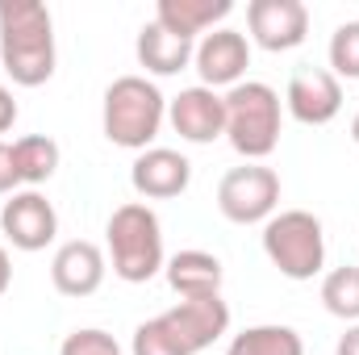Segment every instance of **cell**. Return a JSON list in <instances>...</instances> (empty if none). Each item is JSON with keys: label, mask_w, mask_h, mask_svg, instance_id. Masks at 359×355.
I'll use <instances>...</instances> for the list:
<instances>
[{"label": "cell", "mask_w": 359, "mask_h": 355, "mask_svg": "<svg viewBox=\"0 0 359 355\" xmlns=\"http://www.w3.org/2000/svg\"><path fill=\"white\" fill-rule=\"evenodd\" d=\"M0 67L17 88L55 76V21L38 0H0Z\"/></svg>", "instance_id": "obj_1"}, {"label": "cell", "mask_w": 359, "mask_h": 355, "mask_svg": "<svg viewBox=\"0 0 359 355\" xmlns=\"http://www.w3.org/2000/svg\"><path fill=\"white\" fill-rule=\"evenodd\" d=\"M104 243H109L113 276H121L126 284H147L168 267L163 226H159V213L147 201L117 205L104 222Z\"/></svg>", "instance_id": "obj_2"}, {"label": "cell", "mask_w": 359, "mask_h": 355, "mask_svg": "<svg viewBox=\"0 0 359 355\" xmlns=\"http://www.w3.org/2000/svg\"><path fill=\"white\" fill-rule=\"evenodd\" d=\"M163 121H168V96L147 76H117L104 88L100 126H104V138L113 147H126V151L142 155L159 138Z\"/></svg>", "instance_id": "obj_3"}, {"label": "cell", "mask_w": 359, "mask_h": 355, "mask_svg": "<svg viewBox=\"0 0 359 355\" xmlns=\"http://www.w3.org/2000/svg\"><path fill=\"white\" fill-rule=\"evenodd\" d=\"M280 92L264 80H243L226 92V138L247 163H264L280 147Z\"/></svg>", "instance_id": "obj_4"}, {"label": "cell", "mask_w": 359, "mask_h": 355, "mask_svg": "<svg viewBox=\"0 0 359 355\" xmlns=\"http://www.w3.org/2000/svg\"><path fill=\"white\" fill-rule=\"evenodd\" d=\"M264 255L288 280H313L326 267V230L309 209H280L264 222Z\"/></svg>", "instance_id": "obj_5"}, {"label": "cell", "mask_w": 359, "mask_h": 355, "mask_svg": "<svg viewBox=\"0 0 359 355\" xmlns=\"http://www.w3.org/2000/svg\"><path fill=\"white\" fill-rule=\"evenodd\" d=\"M280 205V176L264 163L230 168L217 184V209L234 226H259Z\"/></svg>", "instance_id": "obj_6"}, {"label": "cell", "mask_w": 359, "mask_h": 355, "mask_svg": "<svg viewBox=\"0 0 359 355\" xmlns=\"http://www.w3.org/2000/svg\"><path fill=\"white\" fill-rule=\"evenodd\" d=\"M0 234L17 247V251H46L59 234V213L55 205L38 192V188H25V192H13L0 209Z\"/></svg>", "instance_id": "obj_7"}, {"label": "cell", "mask_w": 359, "mask_h": 355, "mask_svg": "<svg viewBox=\"0 0 359 355\" xmlns=\"http://www.w3.org/2000/svg\"><path fill=\"white\" fill-rule=\"evenodd\" d=\"M163 326L176 335V343L188 355L213 347L222 335H230V305L217 297H184L180 305H172L168 314H159Z\"/></svg>", "instance_id": "obj_8"}, {"label": "cell", "mask_w": 359, "mask_h": 355, "mask_svg": "<svg viewBox=\"0 0 359 355\" xmlns=\"http://www.w3.org/2000/svg\"><path fill=\"white\" fill-rule=\"evenodd\" d=\"M192 67H196L201 84L213 88V92L243 84V76H247V67H251V42H247V34L226 29V25L213 29V34H205V38L196 42Z\"/></svg>", "instance_id": "obj_9"}, {"label": "cell", "mask_w": 359, "mask_h": 355, "mask_svg": "<svg viewBox=\"0 0 359 355\" xmlns=\"http://www.w3.org/2000/svg\"><path fill=\"white\" fill-rule=\"evenodd\" d=\"M168 121L192 147L217 142L226 134V96L205 88V84H192V88H184L180 96L168 100Z\"/></svg>", "instance_id": "obj_10"}, {"label": "cell", "mask_w": 359, "mask_h": 355, "mask_svg": "<svg viewBox=\"0 0 359 355\" xmlns=\"http://www.w3.org/2000/svg\"><path fill=\"white\" fill-rule=\"evenodd\" d=\"M247 25H251L255 46H264L271 55L297 51L309 34V8L301 0H251L247 4Z\"/></svg>", "instance_id": "obj_11"}, {"label": "cell", "mask_w": 359, "mask_h": 355, "mask_svg": "<svg viewBox=\"0 0 359 355\" xmlns=\"http://www.w3.org/2000/svg\"><path fill=\"white\" fill-rule=\"evenodd\" d=\"M284 109L301 126H330L343 109V84L330 76V67H301L284 88Z\"/></svg>", "instance_id": "obj_12"}, {"label": "cell", "mask_w": 359, "mask_h": 355, "mask_svg": "<svg viewBox=\"0 0 359 355\" xmlns=\"http://www.w3.org/2000/svg\"><path fill=\"white\" fill-rule=\"evenodd\" d=\"M130 184H134V192L147 196V201H172L180 192H188V184H192V163H188L180 151H172V147H151V151H142V155L134 159Z\"/></svg>", "instance_id": "obj_13"}, {"label": "cell", "mask_w": 359, "mask_h": 355, "mask_svg": "<svg viewBox=\"0 0 359 355\" xmlns=\"http://www.w3.org/2000/svg\"><path fill=\"white\" fill-rule=\"evenodd\" d=\"M104 272H109L104 251L96 243H88V239H72L50 260V284L63 297H92L104 284Z\"/></svg>", "instance_id": "obj_14"}, {"label": "cell", "mask_w": 359, "mask_h": 355, "mask_svg": "<svg viewBox=\"0 0 359 355\" xmlns=\"http://www.w3.org/2000/svg\"><path fill=\"white\" fill-rule=\"evenodd\" d=\"M134 51H138V63H142L151 76H180V72L192 63L196 42L172 34V29H168V25H159V21H147V25L138 29Z\"/></svg>", "instance_id": "obj_15"}, {"label": "cell", "mask_w": 359, "mask_h": 355, "mask_svg": "<svg viewBox=\"0 0 359 355\" xmlns=\"http://www.w3.org/2000/svg\"><path fill=\"white\" fill-rule=\"evenodd\" d=\"M230 13H234V0H159L155 4V21L192 42L222 29V21Z\"/></svg>", "instance_id": "obj_16"}, {"label": "cell", "mask_w": 359, "mask_h": 355, "mask_svg": "<svg viewBox=\"0 0 359 355\" xmlns=\"http://www.w3.org/2000/svg\"><path fill=\"white\" fill-rule=\"evenodd\" d=\"M168 284L176 288L180 297H217L222 293V280H226V267L217 255L209 251H180L168 260Z\"/></svg>", "instance_id": "obj_17"}, {"label": "cell", "mask_w": 359, "mask_h": 355, "mask_svg": "<svg viewBox=\"0 0 359 355\" xmlns=\"http://www.w3.org/2000/svg\"><path fill=\"white\" fill-rule=\"evenodd\" d=\"M13 163H17V180L21 184H46L59 172V142L50 134H25L13 142Z\"/></svg>", "instance_id": "obj_18"}, {"label": "cell", "mask_w": 359, "mask_h": 355, "mask_svg": "<svg viewBox=\"0 0 359 355\" xmlns=\"http://www.w3.org/2000/svg\"><path fill=\"white\" fill-rule=\"evenodd\" d=\"M226 355H305V343L292 326H280V322H268V326H247L230 339Z\"/></svg>", "instance_id": "obj_19"}, {"label": "cell", "mask_w": 359, "mask_h": 355, "mask_svg": "<svg viewBox=\"0 0 359 355\" xmlns=\"http://www.w3.org/2000/svg\"><path fill=\"white\" fill-rule=\"evenodd\" d=\"M322 305L343 318V322H359V267L343 264L322 276Z\"/></svg>", "instance_id": "obj_20"}, {"label": "cell", "mask_w": 359, "mask_h": 355, "mask_svg": "<svg viewBox=\"0 0 359 355\" xmlns=\"http://www.w3.org/2000/svg\"><path fill=\"white\" fill-rule=\"evenodd\" d=\"M330 76L334 80H359V21H343L330 34Z\"/></svg>", "instance_id": "obj_21"}, {"label": "cell", "mask_w": 359, "mask_h": 355, "mask_svg": "<svg viewBox=\"0 0 359 355\" xmlns=\"http://www.w3.org/2000/svg\"><path fill=\"white\" fill-rule=\"evenodd\" d=\"M130 355H188L184 347L176 343V335L163 326V318H151L134 330V347Z\"/></svg>", "instance_id": "obj_22"}, {"label": "cell", "mask_w": 359, "mask_h": 355, "mask_svg": "<svg viewBox=\"0 0 359 355\" xmlns=\"http://www.w3.org/2000/svg\"><path fill=\"white\" fill-rule=\"evenodd\" d=\"M59 355H121L117 339L109 330H96V326H84V330H72L63 339Z\"/></svg>", "instance_id": "obj_23"}, {"label": "cell", "mask_w": 359, "mask_h": 355, "mask_svg": "<svg viewBox=\"0 0 359 355\" xmlns=\"http://www.w3.org/2000/svg\"><path fill=\"white\" fill-rule=\"evenodd\" d=\"M21 180H17V163H13V142H0V196L13 192Z\"/></svg>", "instance_id": "obj_24"}, {"label": "cell", "mask_w": 359, "mask_h": 355, "mask_svg": "<svg viewBox=\"0 0 359 355\" xmlns=\"http://www.w3.org/2000/svg\"><path fill=\"white\" fill-rule=\"evenodd\" d=\"M13 121H17V100H13L8 88H0V134L13 130Z\"/></svg>", "instance_id": "obj_25"}, {"label": "cell", "mask_w": 359, "mask_h": 355, "mask_svg": "<svg viewBox=\"0 0 359 355\" xmlns=\"http://www.w3.org/2000/svg\"><path fill=\"white\" fill-rule=\"evenodd\" d=\"M334 355H359V322H351V326H347V335L339 339Z\"/></svg>", "instance_id": "obj_26"}, {"label": "cell", "mask_w": 359, "mask_h": 355, "mask_svg": "<svg viewBox=\"0 0 359 355\" xmlns=\"http://www.w3.org/2000/svg\"><path fill=\"white\" fill-rule=\"evenodd\" d=\"M8 284H13V260H8V251H4V243H0V297L8 293Z\"/></svg>", "instance_id": "obj_27"}, {"label": "cell", "mask_w": 359, "mask_h": 355, "mask_svg": "<svg viewBox=\"0 0 359 355\" xmlns=\"http://www.w3.org/2000/svg\"><path fill=\"white\" fill-rule=\"evenodd\" d=\"M351 138H355V147H359V113H355V121H351Z\"/></svg>", "instance_id": "obj_28"}]
</instances>
